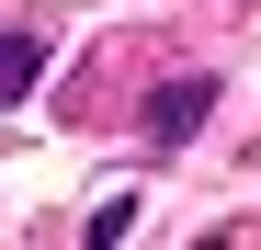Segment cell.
<instances>
[{
	"instance_id": "6da1fadb",
	"label": "cell",
	"mask_w": 261,
	"mask_h": 250,
	"mask_svg": "<svg viewBox=\"0 0 261 250\" xmlns=\"http://www.w3.org/2000/svg\"><path fill=\"white\" fill-rule=\"evenodd\" d=\"M204 114H216V80H170V91H148V137H159V148H182Z\"/></svg>"
},
{
	"instance_id": "7a4b0ae2",
	"label": "cell",
	"mask_w": 261,
	"mask_h": 250,
	"mask_svg": "<svg viewBox=\"0 0 261 250\" xmlns=\"http://www.w3.org/2000/svg\"><path fill=\"white\" fill-rule=\"evenodd\" d=\"M34 68H46V34H0V114L34 91Z\"/></svg>"
}]
</instances>
